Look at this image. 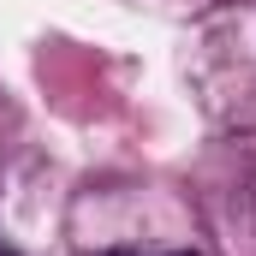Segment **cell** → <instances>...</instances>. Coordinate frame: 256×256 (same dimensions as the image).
<instances>
[{"mask_svg":"<svg viewBox=\"0 0 256 256\" xmlns=\"http://www.w3.org/2000/svg\"><path fill=\"white\" fill-rule=\"evenodd\" d=\"M108 256H196V250H108Z\"/></svg>","mask_w":256,"mask_h":256,"instance_id":"cell-1","label":"cell"},{"mask_svg":"<svg viewBox=\"0 0 256 256\" xmlns=\"http://www.w3.org/2000/svg\"><path fill=\"white\" fill-rule=\"evenodd\" d=\"M0 256H12V250H6V244H0Z\"/></svg>","mask_w":256,"mask_h":256,"instance_id":"cell-2","label":"cell"}]
</instances>
